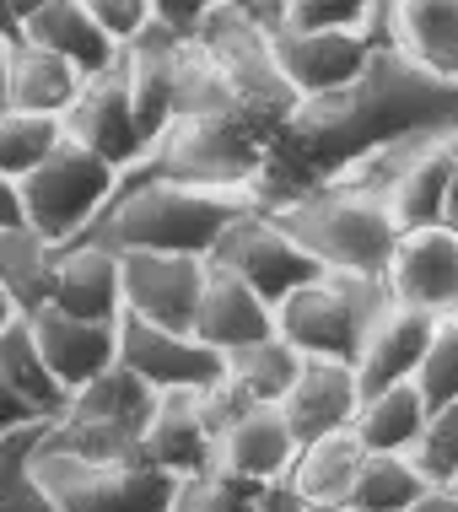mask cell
I'll list each match as a JSON object with an SVG mask.
<instances>
[{
  "mask_svg": "<svg viewBox=\"0 0 458 512\" xmlns=\"http://www.w3.org/2000/svg\"><path fill=\"white\" fill-rule=\"evenodd\" d=\"M0 38H6V44H17V38H22V17H17L11 0H0Z\"/></svg>",
  "mask_w": 458,
  "mask_h": 512,
  "instance_id": "f6af8a7d",
  "label": "cell"
},
{
  "mask_svg": "<svg viewBox=\"0 0 458 512\" xmlns=\"http://www.w3.org/2000/svg\"><path fill=\"white\" fill-rule=\"evenodd\" d=\"M189 38L205 49V60L221 71V81L232 87V98L243 103V114H254L270 135L281 130V119L302 103V92L291 87L281 54H275L270 27L259 22V17H248L238 0L216 6Z\"/></svg>",
  "mask_w": 458,
  "mask_h": 512,
  "instance_id": "52a82bcc",
  "label": "cell"
},
{
  "mask_svg": "<svg viewBox=\"0 0 458 512\" xmlns=\"http://www.w3.org/2000/svg\"><path fill=\"white\" fill-rule=\"evenodd\" d=\"M367 33L432 76L458 81V0H372Z\"/></svg>",
  "mask_w": 458,
  "mask_h": 512,
  "instance_id": "4fadbf2b",
  "label": "cell"
},
{
  "mask_svg": "<svg viewBox=\"0 0 458 512\" xmlns=\"http://www.w3.org/2000/svg\"><path fill=\"white\" fill-rule=\"evenodd\" d=\"M415 389H421L426 410L458 399V313L437 318L432 345H426V362H421V372H415Z\"/></svg>",
  "mask_w": 458,
  "mask_h": 512,
  "instance_id": "d590c367",
  "label": "cell"
},
{
  "mask_svg": "<svg viewBox=\"0 0 458 512\" xmlns=\"http://www.w3.org/2000/svg\"><path fill=\"white\" fill-rule=\"evenodd\" d=\"M124 313L146 318L162 329H194L205 286V254H157V248H130L119 254Z\"/></svg>",
  "mask_w": 458,
  "mask_h": 512,
  "instance_id": "8fae6325",
  "label": "cell"
},
{
  "mask_svg": "<svg viewBox=\"0 0 458 512\" xmlns=\"http://www.w3.org/2000/svg\"><path fill=\"white\" fill-rule=\"evenodd\" d=\"M432 329H437L432 313L388 302L383 318L372 324L362 356H356V383H362V394L394 389V383H415V372L426 362V345H432Z\"/></svg>",
  "mask_w": 458,
  "mask_h": 512,
  "instance_id": "7402d4cb",
  "label": "cell"
},
{
  "mask_svg": "<svg viewBox=\"0 0 458 512\" xmlns=\"http://www.w3.org/2000/svg\"><path fill=\"white\" fill-rule=\"evenodd\" d=\"M421 426H426V399L415 383H394V389L362 394V405L351 415V432L367 453H410Z\"/></svg>",
  "mask_w": 458,
  "mask_h": 512,
  "instance_id": "f546056e",
  "label": "cell"
},
{
  "mask_svg": "<svg viewBox=\"0 0 458 512\" xmlns=\"http://www.w3.org/2000/svg\"><path fill=\"white\" fill-rule=\"evenodd\" d=\"M270 486H254V480H232L221 469H205V475H184L173 496V512H259V496Z\"/></svg>",
  "mask_w": 458,
  "mask_h": 512,
  "instance_id": "e575fe53",
  "label": "cell"
},
{
  "mask_svg": "<svg viewBox=\"0 0 458 512\" xmlns=\"http://www.w3.org/2000/svg\"><path fill=\"white\" fill-rule=\"evenodd\" d=\"M275 227H286L324 270H351V275H383L388 254L399 243V227L388 221L383 200L356 184H313L286 200L265 205Z\"/></svg>",
  "mask_w": 458,
  "mask_h": 512,
  "instance_id": "277c9868",
  "label": "cell"
},
{
  "mask_svg": "<svg viewBox=\"0 0 458 512\" xmlns=\"http://www.w3.org/2000/svg\"><path fill=\"white\" fill-rule=\"evenodd\" d=\"M0 378L44 415V421H60L65 405H71V389L49 372L44 351H38V340H33V329H27L22 313L0 324Z\"/></svg>",
  "mask_w": 458,
  "mask_h": 512,
  "instance_id": "f1b7e54d",
  "label": "cell"
},
{
  "mask_svg": "<svg viewBox=\"0 0 458 512\" xmlns=\"http://www.w3.org/2000/svg\"><path fill=\"white\" fill-rule=\"evenodd\" d=\"M329 512H367V507H329Z\"/></svg>",
  "mask_w": 458,
  "mask_h": 512,
  "instance_id": "681fc988",
  "label": "cell"
},
{
  "mask_svg": "<svg viewBox=\"0 0 458 512\" xmlns=\"http://www.w3.org/2000/svg\"><path fill=\"white\" fill-rule=\"evenodd\" d=\"M448 486H458V475H453V480H448Z\"/></svg>",
  "mask_w": 458,
  "mask_h": 512,
  "instance_id": "f907efd6",
  "label": "cell"
},
{
  "mask_svg": "<svg viewBox=\"0 0 458 512\" xmlns=\"http://www.w3.org/2000/svg\"><path fill=\"white\" fill-rule=\"evenodd\" d=\"M383 286L394 302L421 308L432 318L458 313V232L448 221L399 232L394 254H388V270H383Z\"/></svg>",
  "mask_w": 458,
  "mask_h": 512,
  "instance_id": "7c38bea8",
  "label": "cell"
},
{
  "mask_svg": "<svg viewBox=\"0 0 458 512\" xmlns=\"http://www.w3.org/2000/svg\"><path fill=\"white\" fill-rule=\"evenodd\" d=\"M194 335L205 345H216L221 356L275 335V308L254 292L248 281H238L232 270H221L205 259V286H200V308H194Z\"/></svg>",
  "mask_w": 458,
  "mask_h": 512,
  "instance_id": "ffe728a7",
  "label": "cell"
},
{
  "mask_svg": "<svg viewBox=\"0 0 458 512\" xmlns=\"http://www.w3.org/2000/svg\"><path fill=\"white\" fill-rule=\"evenodd\" d=\"M49 308L97 318V324H119L124 313V281H119V254L92 238H76L54 259V297Z\"/></svg>",
  "mask_w": 458,
  "mask_h": 512,
  "instance_id": "44dd1931",
  "label": "cell"
},
{
  "mask_svg": "<svg viewBox=\"0 0 458 512\" xmlns=\"http://www.w3.org/2000/svg\"><path fill=\"white\" fill-rule=\"evenodd\" d=\"M254 189H200L173 184V178L119 173L114 195L97 211V221L81 238L130 254V248H157V254H211V243L227 232V221L243 211H259Z\"/></svg>",
  "mask_w": 458,
  "mask_h": 512,
  "instance_id": "7a4b0ae2",
  "label": "cell"
},
{
  "mask_svg": "<svg viewBox=\"0 0 458 512\" xmlns=\"http://www.w3.org/2000/svg\"><path fill=\"white\" fill-rule=\"evenodd\" d=\"M11 6H17V17L27 22V17H33V11H38V6H49V0H11Z\"/></svg>",
  "mask_w": 458,
  "mask_h": 512,
  "instance_id": "7dc6e473",
  "label": "cell"
},
{
  "mask_svg": "<svg viewBox=\"0 0 458 512\" xmlns=\"http://www.w3.org/2000/svg\"><path fill=\"white\" fill-rule=\"evenodd\" d=\"M0 227H27V211H22V178L0 173Z\"/></svg>",
  "mask_w": 458,
  "mask_h": 512,
  "instance_id": "b9f144b4",
  "label": "cell"
},
{
  "mask_svg": "<svg viewBox=\"0 0 458 512\" xmlns=\"http://www.w3.org/2000/svg\"><path fill=\"white\" fill-rule=\"evenodd\" d=\"M33 421H44V415H38L33 405H27V399L11 389L6 378H0V437H11V432H22V426H33Z\"/></svg>",
  "mask_w": 458,
  "mask_h": 512,
  "instance_id": "60d3db41",
  "label": "cell"
},
{
  "mask_svg": "<svg viewBox=\"0 0 458 512\" xmlns=\"http://www.w3.org/2000/svg\"><path fill=\"white\" fill-rule=\"evenodd\" d=\"M6 60H11V44L0 38V103H6Z\"/></svg>",
  "mask_w": 458,
  "mask_h": 512,
  "instance_id": "bcb514c9",
  "label": "cell"
},
{
  "mask_svg": "<svg viewBox=\"0 0 458 512\" xmlns=\"http://www.w3.org/2000/svg\"><path fill=\"white\" fill-rule=\"evenodd\" d=\"M442 221L458 232V130H453V178H448V211H442Z\"/></svg>",
  "mask_w": 458,
  "mask_h": 512,
  "instance_id": "ee69618b",
  "label": "cell"
},
{
  "mask_svg": "<svg viewBox=\"0 0 458 512\" xmlns=\"http://www.w3.org/2000/svg\"><path fill=\"white\" fill-rule=\"evenodd\" d=\"M356 405H362V383H356V367L351 362H329V356H302L297 378H291V389L281 399V415L291 426V437L313 442L324 432H340V426H351Z\"/></svg>",
  "mask_w": 458,
  "mask_h": 512,
  "instance_id": "2e32d148",
  "label": "cell"
},
{
  "mask_svg": "<svg viewBox=\"0 0 458 512\" xmlns=\"http://www.w3.org/2000/svg\"><path fill=\"white\" fill-rule=\"evenodd\" d=\"M291 459H297V437H291L281 405H254L216 437L211 469L232 480H254V486H281Z\"/></svg>",
  "mask_w": 458,
  "mask_h": 512,
  "instance_id": "d6986e66",
  "label": "cell"
},
{
  "mask_svg": "<svg viewBox=\"0 0 458 512\" xmlns=\"http://www.w3.org/2000/svg\"><path fill=\"white\" fill-rule=\"evenodd\" d=\"M22 318H27V329H33L49 372L71 394L119 362V324H97V318H76V313H60V308H38V313H22Z\"/></svg>",
  "mask_w": 458,
  "mask_h": 512,
  "instance_id": "e0dca14e",
  "label": "cell"
},
{
  "mask_svg": "<svg viewBox=\"0 0 458 512\" xmlns=\"http://www.w3.org/2000/svg\"><path fill=\"white\" fill-rule=\"evenodd\" d=\"M119 362L162 394V389H211L227 356L216 345H205L194 329H162L119 313Z\"/></svg>",
  "mask_w": 458,
  "mask_h": 512,
  "instance_id": "30bf717a",
  "label": "cell"
},
{
  "mask_svg": "<svg viewBox=\"0 0 458 512\" xmlns=\"http://www.w3.org/2000/svg\"><path fill=\"white\" fill-rule=\"evenodd\" d=\"M22 38H27V44L54 49L60 60H71L81 76L114 71L119 54H124V44H114V38H108L103 27L87 17V6H81V0H49V6H38L33 17L22 22Z\"/></svg>",
  "mask_w": 458,
  "mask_h": 512,
  "instance_id": "d4e9b609",
  "label": "cell"
},
{
  "mask_svg": "<svg viewBox=\"0 0 458 512\" xmlns=\"http://www.w3.org/2000/svg\"><path fill=\"white\" fill-rule=\"evenodd\" d=\"M49 421H33L22 432L0 437V512H60L54 496L44 491L33 469V453H38V437H44Z\"/></svg>",
  "mask_w": 458,
  "mask_h": 512,
  "instance_id": "d6a6232c",
  "label": "cell"
},
{
  "mask_svg": "<svg viewBox=\"0 0 458 512\" xmlns=\"http://www.w3.org/2000/svg\"><path fill=\"white\" fill-rule=\"evenodd\" d=\"M362 459H367V448L356 442L351 426H340V432H324V437L302 442L281 486L297 496L308 512H329V507L345 502V491H351V480H356V469H362Z\"/></svg>",
  "mask_w": 458,
  "mask_h": 512,
  "instance_id": "cb8c5ba5",
  "label": "cell"
},
{
  "mask_svg": "<svg viewBox=\"0 0 458 512\" xmlns=\"http://www.w3.org/2000/svg\"><path fill=\"white\" fill-rule=\"evenodd\" d=\"M205 259L221 265V270H232L238 281H248L259 297L270 302V308L286 292H297V286H308V281L324 275V265H318L308 248L291 238L286 227H275L265 205H259V211H243L238 221H227V232L211 243V254H205Z\"/></svg>",
  "mask_w": 458,
  "mask_h": 512,
  "instance_id": "9c48e42d",
  "label": "cell"
},
{
  "mask_svg": "<svg viewBox=\"0 0 458 512\" xmlns=\"http://www.w3.org/2000/svg\"><path fill=\"white\" fill-rule=\"evenodd\" d=\"M265 146L270 130L259 119H248L238 103L189 108V114H173L168 130L157 141H146V151L124 173L173 178V184H200V189H254L259 195Z\"/></svg>",
  "mask_w": 458,
  "mask_h": 512,
  "instance_id": "3957f363",
  "label": "cell"
},
{
  "mask_svg": "<svg viewBox=\"0 0 458 512\" xmlns=\"http://www.w3.org/2000/svg\"><path fill=\"white\" fill-rule=\"evenodd\" d=\"M33 469L60 512H173L178 475L157 469L141 448L119 459H81L38 437Z\"/></svg>",
  "mask_w": 458,
  "mask_h": 512,
  "instance_id": "8992f818",
  "label": "cell"
},
{
  "mask_svg": "<svg viewBox=\"0 0 458 512\" xmlns=\"http://www.w3.org/2000/svg\"><path fill=\"white\" fill-rule=\"evenodd\" d=\"M432 480L415 469L410 453H367L356 469L351 491L340 507H367V512H410V502L421 496Z\"/></svg>",
  "mask_w": 458,
  "mask_h": 512,
  "instance_id": "1f68e13d",
  "label": "cell"
},
{
  "mask_svg": "<svg viewBox=\"0 0 458 512\" xmlns=\"http://www.w3.org/2000/svg\"><path fill=\"white\" fill-rule=\"evenodd\" d=\"M372 0H275V27H367Z\"/></svg>",
  "mask_w": 458,
  "mask_h": 512,
  "instance_id": "74e56055",
  "label": "cell"
},
{
  "mask_svg": "<svg viewBox=\"0 0 458 512\" xmlns=\"http://www.w3.org/2000/svg\"><path fill=\"white\" fill-rule=\"evenodd\" d=\"M458 130V81L432 76L399 49L378 44L367 71L335 92H313L281 119L265 146L259 200H286L297 189L329 184L345 168L367 162L410 135Z\"/></svg>",
  "mask_w": 458,
  "mask_h": 512,
  "instance_id": "6da1fadb",
  "label": "cell"
},
{
  "mask_svg": "<svg viewBox=\"0 0 458 512\" xmlns=\"http://www.w3.org/2000/svg\"><path fill=\"white\" fill-rule=\"evenodd\" d=\"M65 124L60 119H44V114H22V108H6L0 103V173L22 178L33 173L38 162L60 146Z\"/></svg>",
  "mask_w": 458,
  "mask_h": 512,
  "instance_id": "836d02e7",
  "label": "cell"
},
{
  "mask_svg": "<svg viewBox=\"0 0 458 512\" xmlns=\"http://www.w3.org/2000/svg\"><path fill=\"white\" fill-rule=\"evenodd\" d=\"M302 367V351L297 345H286L281 335H265L254 345H238V351H227V367H221V378L238 383V389L254 399V405H281L291 378H297Z\"/></svg>",
  "mask_w": 458,
  "mask_h": 512,
  "instance_id": "4dcf8cb0",
  "label": "cell"
},
{
  "mask_svg": "<svg viewBox=\"0 0 458 512\" xmlns=\"http://www.w3.org/2000/svg\"><path fill=\"white\" fill-rule=\"evenodd\" d=\"M173 49H178V33L162 22H151L135 44H124V81H130V108H135L141 141H157V135L168 130L173 108H178Z\"/></svg>",
  "mask_w": 458,
  "mask_h": 512,
  "instance_id": "603a6c76",
  "label": "cell"
},
{
  "mask_svg": "<svg viewBox=\"0 0 458 512\" xmlns=\"http://www.w3.org/2000/svg\"><path fill=\"white\" fill-rule=\"evenodd\" d=\"M6 318H17V308H11L6 297H0V324H6Z\"/></svg>",
  "mask_w": 458,
  "mask_h": 512,
  "instance_id": "c3c4849f",
  "label": "cell"
},
{
  "mask_svg": "<svg viewBox=\"0 0 458 512\" xmlns=\"http://www.w3.org/2000/svg\"><path fill=\"white\" fill-rule=\"evenodd\" d=\"M275 54H281L291 87L302 98L313 92H335L345 81H356L372 60V33L367 27H318V33H302V27H270Z\"/></svg>",
  "mask_w": 458,
  "mask_h": 512,
  "instance_id": "9a60e30c",
  "label": "cell"
},
{
  "mask_svg": "<svg viewBox=\"0 0 458 512\" xmlns=\"http://www.w3.org/2000/svg\"><path fill=\"white\" fill-rule=\"evenodd\" d=\"M410 512H458V486H448V480H432L421 496L410 502Z\"/></svg>",
  "mask_w": 458,
  "mask_h": 512,
  "instance_id": "7bdbcfd3",
  "label": "cell"
},
{
  "mask_svg": "<svg viewBox=\"0 0 458 512\" xmlns=\"http://www.w3.org/2000/svg\"><path fill=\"white\" fill-rule=\"evenodd\" d=\"M141 453L168 475H205L216 464V437L205 426L200 389H162L151 405V421L141 432Z\"/></svg>",
  "mask_w": 458,
  "mask_h": 512,
  "instance_id": "ac0fdd59",
  "label": "cell"
},
{
  "mask_svg": "<svg viewBox=\"0 0 458 512\" xmlns=\"http://www.w3.org/2000/svg\"><path fill=\"white\" fill-rule=\"evenodd\" d=\"M119 184V168L103 157H92L81 141L60 135V146L38 162L33 173H22V211L27 227L49 243H76L81 232L97 221V211L108 205Z\"/></svg>",
  "mask_w": 458,
  "mask_h": 512,
  "instance_id": "ba28073f",
  "label": "cell"
},
{
  "mask_svg": "<svg viewBox=\"0 0 458 512\" xmlns=\"http://www.w3.org/2000/svg\"><path fill=\"white\" fill-rule=\"evenodd\" d=\"M383 275H351V270H324L318 281L297 286L275 302V335L297 345L302 356H329V362H351L362 356L372 324L388 308Z\"/></svg>",
  "mask_w": 458,
  "mask_h": 512,
  "instance_id": "5b68a950",
  "label": "cell"
},
{
  "mask_svg": "<svg viewBox=\"0 0 458 512\" xmlns=\"http://www.w3.org/2000/svg\"><path fill=\"white\" fill-rule=\"evenodd\" d=\"M410 459L426 480H453L458 475V399L426 410V426H421V437H415Z\"/></svg>",
  "mask_w": 458,
  "mask_h": 512,
  "instance_id": "8d00e7d4",
  "label": "cell"
},
{
  "mask_svg": "<svg viewBox=\"0 0 458 512\" xmlns=\"http://www.w3.org/2000/svg\"><path fill=\"white\" fill-rule=\"evenodd\" d=\"M151 405H157V389L141 383L124 362H114L108 372H97L92 383H81L71 394V405H65V415L87 421V426H108V432H124V437H141L151 421Z\"/></svg>",
  "mask_w": 458,
  "mask_h": 512,
  "instance_id": "4316f807",
  "label": "cell"
},
{
  "mask_svg": "<svg viewBox=\"0 0 458 512\" xmlns=\"http://www.w3.org/2000/svg\"><path fill=\"white\" fill-rule=\"evenodd\" d=\"M81 6H87V17L103 27L114 44H135V38H141L146 27L157 22L151 0H81Z\"/></svg>",
  "mask_w": 458,
  "mask_h": 512,
  "instance_id": "f35d334b",
  "label": "cell"
},
{
  "mask_svg": "<svg viewBox=\"0 0 458 512\" xmlns=\"http://www.w3.org/2000/svg\"><path fill=\"white\" fill-rule=\"evenodd\" d=\"M54 259H60V243L38 238L33 227H0V297L17 313L49 308Z\"/></svg>",
  "mask_w": 458,
  "mask_h": 512,
  "instance_id": "83f0119b",
  "label": "cell"
},
{
  "mask_svg": "<svg viewBox=\"0 0 458 512\" xmlns=\"http://www.w3.org/2000/svg\"><path fill=\"white\" fill-rule=\"evenodd\" d=\"M216 6H227V0H151L157 22H162V27H173V33H194V27L211 17Z\"/></svg>",
  "mask_w": 458,
  "mask_h": 512,
  "instance_id": "ab89813d",
  "label": "cell"
},
{
  "mask_svg": "<svg viewBox=\"0 0 458 512\" xmlns=\"http://www.w3.org/2000/svg\"><path fill=\"white\" fill-rule=\"evenodd\" d=\"M60 124H65V135H71V141H81V146L92 151V157L114 162L119 173L130 168L135 157H141L146 141H141V130H135L130 81H124V54H119L114 71L81 81L76 103L65 108V119H60Z\"/></svg>",
  "mask_w": 458,
  "mask_h": 512,
  "instance_id": "5bb4252c",
  "label": "cell"
},
{
  "mask_svg": "<svg viewBox=\"0 0 458 512\" xmlns=\"http://www.w3.org/2000/svg\"><path fill=\"white\" fill-rule=\"evenodd\" d=\"M81 76L71 60H60L44 44H27L17 38L6 60V108H22V114H44V119H65V108L76 103Z\"/></svg>",
  "mask_w": 458,
  "mask_h": 512,
  "instance_id": "484cf974",
  "label": "cell"
}]
</instances>
